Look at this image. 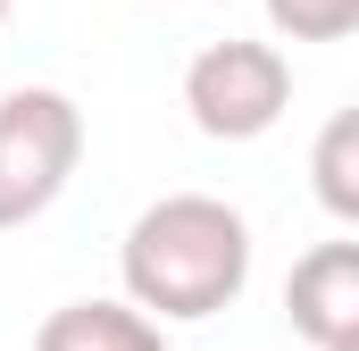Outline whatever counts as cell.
<instances>
[{
	"mask_svg": "<svg viewBox=\"0 0 359 351\" xmlns=\"http://www.w3.org/2000/svg\"><path fill=\"white\" fill-rule=\"evenodd\" d=\"M0 17H8V0H0Z\"/></svg>",
	"mask_w": 359,
	"mask_h": 351,
	"instance_id": "ba28073f",
	"label": "cell"
},
{
	"mask_svg": "<svg viewBox=\"0 0 359 351\" xmlns=\"http://www.w3.org/2000/svg\"><path fill=\"white\" fill-rule=\"evenodd\" d=\"M284 318L318 351H359V243H318L284 276Z\"/></svg>",
	"mask_w": 359,
	"mask_h": 351,
	"instance_id": "277c9868",
	"label": "cell"
},
{
	"mask_svg": "<svg viewBox=\"0 0 359 351\" xmlns=\"http://www.w3.org/2000/svg\"><path fill=\"white\" fill-rule=\"evenodd\" d=\"M34 351H168V335L134 301H67L42 318Z\"/></svg>",
	"mask_w": 359,
	"mask_h": 351,
	"instance_id": "5b68a950",
	"label": "cell"
},
{
	"mask_svg": "<svg viewBox=\"0 0 359 351\" xmlns=\"http://www.w3.org/2000/svg\"><path fill=\"white\" fill-rule=\"evenodd\" d=\"M84 159V109L50 84L0 92V234L34 226Z\"/></svg>",
	"mask_w": 359,
	"mask_h": 351,
	"instance_id": "7a4b0ae2",
	"label": "cell"
},
{
	"mask_svg": "<svg viewBox=\"0 0 359 351\" xmlns=\"http://www.w3.org/2000/svg\"><path fill=\"white\" fill-rule=\"evenodd\" d=\"M268 25L284 42H343L359 25V0H268Z\"/></svg>",
	"mask_w": 359,
	"mask_h": 351,
	"instance_id": "52a82bcc",
	"label": "cell"
},
{
	"mask_svg": "<svg viewBox=\"0 0 359 351\" xmlns=\"http://www.w3.org/2000/svg\"><path fill=\"white\" fill-rule=\"evenodd\" d=\"M309 176H318V201L351 226V218H359V109H334V126L318 134Z\"/></svg>",
	"mask_w": 359,
	"mask_h": 351,
	"instance_id": "8992f818",
	"label": "cell"
},
{
	"mask_svg": "<svg viewBox=\"0 0 359 351\" xmlns=\"http://www.w3.org/2000/svg\"><path fill=\"white\" fill-rule=\"evenodd\" d=\"M126 301L168 326V318H217L251 284V226L217 192H168L126 226Z\"/></svg>",
	"mask_w": 359,
	"mask_h": 351,
	"instance_id": "6da1fadb",
	"label": "cell"
},
{
	"mask_svg": "<svg viewBox=\"0 0 359 351\" xmlns=\"http://www.w3.org/2000/svg\"><path fill=\"white\" fill-rule=\"evenodd\" d=\"M184 109L209 143H259L276 117L292 109V59L276 42H209L192 67H184Z\"/></svg>",
	"mask_w": 359,
	"mask_h": 351,
	"instance_id": "3957f363",
	"label": "cell"
}]
</instances>
